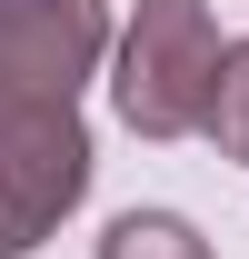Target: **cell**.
I'll use <instances>...</instances> for the list:
<instances>
[{"label": "cell", "mask_w": 249, "mask_h": 259, "mask_svg": "<svg viewBox=\"0 0 249 259\" xmlns=\"http://www.w3.org/2000/svg\"><path fill=\"white\" fill-rule=\"evenodd\" d=\"M100 259H210V239L180 209H120V220L100 229Z\"/></svg>", "instance_id": "4"}, {"label": "cell", "mask_w": 249, "mask_h": 259, "mask_svg": "<svg viewBox=\"0 0 249 259\" xmlns=\"http://www.w3.org/2000/svg\"><path fill=\"white\" fill-rule=\"evenodd\" d=\"M110 10L100 0H0V110H80Z\"/></svg>", "instance_id": "3"}, {"label": "cell", "mask_w": 249, "mask_h": 259, "mask_svg": "<svg viewBox=\"0 0 249 259\" xmlns=\"http://www.w3.org/2000/svg\"><path fill=\"white\" fill-rule=\"evenodd\" d=\"M219 20L210 0H140V20L120 30V120L140 140H189V130L210 120V80H219Z\"/></svg>", "instance_id": "1"}, {"label": "cell", "mask_w": 249, "mask_h": 259, "mask_svg": "<svg viewBox=\"0 0 249 259\" xmlns=\"http://www.w3.org/2000/svg\"><path fill=\"white\" fill-rule=\"evenodd\" d=\"M90 120L80 110H0V259H30L90 199Z\"/></svg>", "instance_id": "2"}, {"label": "cell", "mask_w": 249, "mask_h": 259, "mask_svg": "<svg viewBox=\"0 0 249 259\" xmlns=\"http://www.w3.org/2000/svg\"><path fill=\"white\" fill-rule=\"evenodd\" d=\"M219 140V160H239L249 169V40H229L219 50V80H210V120H199Z\"/></svg>", "instance_id": "5"}]
</instances>
